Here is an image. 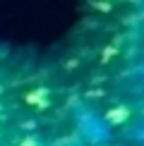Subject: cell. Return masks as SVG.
Here are the masks:
<instances>
[{
	"instance_id": "obj_1",
	"label": "cell",
	"mask_w": 144,
	"mask_h": 146,
	"mask_svg": "<svg viewBox=\"0 0 144 146\" xmlns=\"http://www.w3.org/2000/svg\"><path fill=\"white\" fill-rule=\"evenodd\" d=\"M22 146H43V144H41L36 137H31V139H24V141H22Z\"/></svg>"
}]
</instances>
